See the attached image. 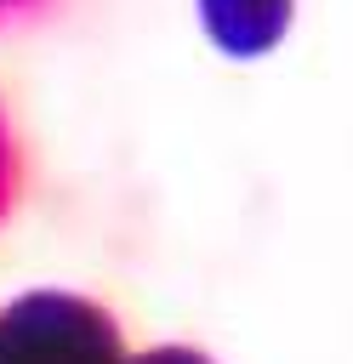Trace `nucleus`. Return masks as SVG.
<instances>
[{
  "label": "nucleus",
  "mask_w": 353,
  "mask_h": 364,
  "mask_svg": "<svg viewBox=\"0 0 353 364\" xmlns=\"http://www.w3.org/2000/svg\"><path fill=\"white\" fill-rule=\"evenodd\" d=\"M0 364H125L114 318L68 290H28L0 307Z\"/></svg>",
  "instance_id": "1"
},
{
  "label": "nucleus",
  "mask_w": 353,
  "mask_h": 364,
  "mask_svg": "<svg viewBox=\"0 0 353 364\" xmlns=\"http://www.w3.org/2000/svg\"><path fill=\"white\" fill-rule=\"evenodd\" d=\"M290 6L296 0H199V23L228 57H262L285 40Z\"/></svg>",
  "instance_id": "2"
},
{
  "label": "nucleus",
  "mask_w": 353,
  "mask_h": 364,
  "mask_svg": "<svg viewBox=\"0 0 353 364\" xmlns=\"http://www.w3.org/2000/svg\"><path fill=\"white\" fill-rule=\"evenodd\" d=\"M125 364H211V358L194 353V347H148V353H137V358H125Z\"/></svg>",
  "instance_id": "3"
}]
</instances>
